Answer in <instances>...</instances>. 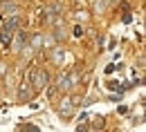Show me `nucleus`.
<instances>
[{
    "instance_id": "nucleus-6",
    "label": "nucleus",
    "mask_w": 146,
    "mask_h": 132,
    "mask_svg": "<svg viewBox=\"0 0 146 132\" xmlns=\"http://www.w3.org/2000/svg\"><path fill=\"white\" fill-rule=\"evenodd\" d=\"M40 43H43V38H40V36H34V40H32V45H34V47H38Z\"/></svg>"
},
{
    "instance_id": "nucleus-3",
    "label": "nucleus",
    "mask_w": 146,
    "mask_h": 132,
    "mask_svg": "<svg viewBox=\"0 0 146 132\" xmlns=\"http://www.w3.org/2000/svg\"><path fill=\"white\" fill-rule=\"evenodd\" d=\"M70 112H72V103H70V99H65L61 103V114H70Z\"/></svg>"
},
{
    "instance_id": "nucleus-1",
    "label": "nucleus",
    "mask_w": 146,
    "mask_h": 132,
    "mask_svg": "<svg viewBox=\"0 0 146 132\" xmlns=\"http://www.w3.org/2000/svg\"><path fill=\"white\" fill-rule=\"evenodd\" d=\"M34 81H36V87H45L47 85V81H50V74L47 72H34Z\"/></svg>"
},
{
    "instance_id": "nucleus-7",
    "label": "nucleus",
    "mask_w": 146,
    "mask_h": 132,
    "mask_svg": "<svg viewBox=\"0 0 146 132\" xmlns=\"http://www.w3.org/2000/svg\"><path fill=\"white\" fill-rule=\"evenodd\" d=\"M74 36H83V27H74Z\"/></svg>"
},
{
    "instance_id": "nucleus-5",
    "label": "nucleus",
    "mask_w": 146,
    "mask_h": 132,
    "mask_svg": "<svg viewBox=\"0 0 146 132\" xmlns=\"http://www.w3.org/2000/svg\"><path fill=\"white\" fill-rule=\"evenodd\" d=\"M14 27H18V18L7 20V25H5V29H9V32H14Z\"/></svg>"
},
{
    "instance_id": "nucleus-4",
    "label": "nucleus",
    "mask_w": 146,
    "mask_h": 132,
    "mask_svg": "<svg viewBox=\"0 0 146 132\" xmlns=\"http://www.w3.org/2000/svg\"><path fill=\"white\" fill-rule=\"evenodd\" d=\"M16 11V7L14 5H7V2H2L0 5V14H14Z\"/></svg>"
},
{
    "instance_id": "nucleus-2",
    "label": "nucleus",
    "mask_w": 146,
    "mask_h": 132,
    "mask_svg": "<svg viewBox=\"0 0 146 132\" xmlns=\"http://www.w3.org/2000/svg\"><path fill=\"white\" fill-rule=\"evenodd\" d=\"M0 40H2V45H5V47H9V40H11V32H9V29H2V34H0Z\"/></svg>"
}]
</instances>
